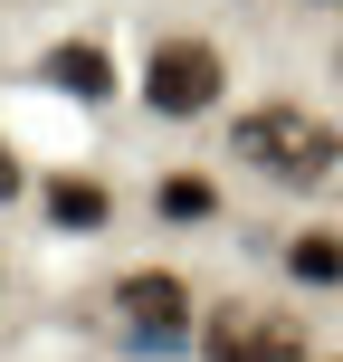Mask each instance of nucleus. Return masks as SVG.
<instances>
[{
	"label": "nucleus",
	"mask_w": 343,
	"mask_h": 362,
	"mask_svg": "<svg viewBox=\"0 0 343 362\" xmlns=\"http://www.w3.org/2000/svg\"><path fill=\"white\" fill-rule=\"evenodd\" d=\"M229 153L248 172H267V181H325V172H343V134L325 115H306V105H248L238 134H229Z\"/></svg>",
	"instance_id": "obj_1"
},
{
	"label": "nucleus",
	"mask_w": 343,
	"mask_h": 362,
	"mask_svg": "<svg viewBox=\"0 0 343 362\" xmlns=\"http://www.w3.org/2000/svg\"><path fill=\"white\" fill-rule=\"evenodd\" d=\"M219 86H229V67H219L210 38H163V48L144 57V105L153 115H210Z\"/></svg>",
	"instance_id": "obj_2"
},
{
	"label": "nucleus",
	"mask_w": 343,
	"mask_h": 362,
	"mask_svg": "<svg viewBox=\"0 0 343 362\" xmlns=\"http://www.w3.org/2000/svg\"><path fill=\"white\" fill-rule=\"evenodd\" d=\"M200 362H306V334H296V315L219 305L210 325H200Z\"/></svg>",
	"instance_id": "obj_3"
},
{
	"label": "nucleus",
	"mask_w": 343,
	"mask_h": 362,
	"mask_svg": "<svg viewBox=\"0 0 343 362\" xmlns=\"http://www.w3.org/2000/svg\"><path fill=\"white\" fill-rule=\"evenodd\" d=\"M115 315H124L144 344H181V334H191V286H181L172 267H134V276H115Z\"/></svg>",
	"instance_id": "obj_4"
},
{
	"label": "nucleus",
	"mask_w": 343,
	"mask_h": 362,
	"mask_svg": "<svg viewBox=\"0 0 343 362\" xmlns=\"http://www.w3.org/2000/svg\"><path fill=\"white\" fill-rule=\"evenodd\" d=\"M38 76H48L57 95H76V105H105L115 95V57L95 48V38H57V48L38 57Z\"/></svg>",
	"instance_id": "obj_5"
},
{
	"label": "nucleus",
	"mask_w": 343,
	"mask_h": 362,
	"mask_svg": "<svg viewBox=\"0 0 343 362\" xmlns=\"http://www.w3.org/2000/svg\"><path fill=\"white\" fill-rule=\"evenodd\" d=\"M286 276H296V286H343V238H334V229H296Z\"/></svg>",
	"instance_id": "obj_6"
},
{
	"label": "nucleus",
	"mask_w": 343,
	"mask_h": 362,
	"mask_svg": "<svg viewBox=\"0 0 343 362\" xmlns=\"http://www.w3.org/2000/svg\"><path fill=\"white\" fill-rule=\"evenodd\" d=\"M105 210H115V200H105V181H48V219H57V229H105Z\"/></svg>",
	"instance_id": "obj_7"
},
{
	"label": "nucleus",
	"mask_w": 343,
	"mask_h": 362,
	"mask_svg": "<svg viewBox=\"0 0 343 362\" xmlns=\"http://www.w3.org/2000/svg\"><path fill=\"white\" fill-rule=\"evenodd\" d=\"M153 200H163V219H210V210H219V191H210L200 172H172Z\"/></svg>",
	"instance_id": "obj_8"
},
{
	"label": "nucleus",
	"mask_w": 343,
	"mask_h": 362,
	"mask_svg": "<svg viewBox=\"0 0 343 362\" xmlns=\"http://www.w3.org/2000/svg\"><path fill=\"white\" fill-rule=\"evenodd\" d=\"M10 191H19V153L0 144V200H10Z\"/></svg>",
	"instance_id": "obj_9"
},
{
	"label": "nucleus",
	"mask_w": 343,
	"mask_h": 362,
	"mask_svg": "<svg viewBox=\"0 0 343 362\" xmlns=\"http://www.w3.org/2000/svg\"><path fill=\"white\" fill-rule=\"evenodd\" d=\"M325 10H334V0H325Z\"/></svg>",
	"instance_id": "obj_10"
}]
</instances>
